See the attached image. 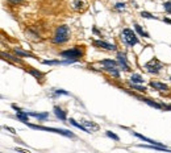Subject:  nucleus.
I'll return each instance as SVG.
<instances>
[{
  "mask_svg": "<svg viewBox=\"0 0 171 153\" xmlns=\"http://www.w3.org/2000/svg\"><path fill=\"white\" fill-rule=\"evenodd\" d=\"M130 82L132 83H143V78L141 74H137V73H134V74L130 75Z\"/></svg>",
  "mask_w": 171,
  "mask_h": 153,
  "instance_id": "nucleus-19",
  "label": "nucleus"
},
{
  "mask_svg": "<svg viewBox=\"0 0 171 153\" xmlns=\"http://www.w3.org/2000/svg\"><path fill=\"white\" fill-rule=\"evenodd\" d=\"M54 115H56V116L59 119V120H62V122H66V120H67V116H66V111H63L59 106H54Z\"/></svg>",
  "mask_w": 171,
  "mask_h": 153,
  "instance_id": "nucleus-10",
  "label": "nucleus"
},
{
  "mask_svg": "<svg viewBox=\"0 0 171 153\" xmlns=\"http://www.w3.org/2000/svg\"><path fill=\"white\" fill-rule=\"evenodd\" d=\"M163 66L164 65L159 60L153 58V60L149 61L147 64H145V69L150 73V74H158V73L163 69Z\"/></svg>",
  "mask_w": 171,
  "mask_h": 153,
  "instance_id": "nucleus-5",
  "label": "nucleus"
},
{
  "mask_svg": "<svg viewBox=\"0 0 171 153\" xmlns=\"http://www.w3.org/2000/svg\"><path fill=\"white\" fill-rule=\"evenodd\" d=\"M54 94L53 96H59V95H70L69 91H66V90H62V88H57V90H53Z\"/></svg>",
  "mask_w": 171,
  "mask_h": 153,
  "instance_id": "nucleus-25",
  "label": "nucleus"
},
{
  "mask_svg": "<svg viewBox=\"0 0 171 153\" xmlns=\"http://www.w3.org/2000/svg\"><path fill=\"white\" fill-rule=\"evenodd\" d=\"M12 108L16 111V117H17V120H20L21 123H24V124H26L29 122V115H28V112H26V111L21 110L20 107H17L16 104H12Z\"/></svg>",
  "mask_w": 171,
  "mask_h": 153,
  "instance_id": "nucleus-7",
  "label": "nucleus"
},
{
  "mask_svg": "<svg viewBox=\"0 0 171 153\" xmlns=\"http://www.w3.org/2000/svg\"><path fill=\"white\" fill-rule=\"evenodd\" d=\"M134 29H136V32L138 33V35L141 36V37H145V38H150V35H149L147 32H145L141 28V25L140 24H137V22H134Z\"/></svg>",
  "mask_w": 171,
  "mask_h": 153,
  "instance_id": "nucleus-17",
  "label": "nucleus"
},
{
  "mask_svg": "<svg viewBox=\"0 0 171 153\" xmlns=\"http://www.w3.org/2000/svg\"><path fill=\"white\" fill-rule=\"evenodd\" d=\"M84 5H86V3L83 2V0H75V2H74V9L75 11H80V9L84 8Z\"/></svg>",
  "mask_w": 171,
  "mask_h": 153,
  "instance_id": "nucleus-21",
  "label": "nucleus"
},
{
  "mask_svg": "<svg viewBox=\"0 0 171 153\" xmlns=\"http://www.w3.org/2000/svg\"><path fill=\"white\" fill-rule=\"evenodd\" d=\"M2 55H3V57H7L8 60H12L13 62H16V64H23V61H21L19 57H13V55H11V54H8V53H2Z\"/></svg>",
  "mask_w": 171,
  "mask_h": 153,
  "instance_id": "nucleus-23",
  "label": "nucleus"
},
{
  "mask_svg": "<svg viewBox=\"0 0 171 153\" xmlns=\"http://www.w3.org/2000/svg\"><path fill=\"white\" fill-rule=\"evenodd\" d=\"M13 52L17 54V55H20V57H29V58H34V60H38L34 54H32V53H29V52H25V50H23L21 48H17L16 46L15 49H13Z\"/></svg>",
  "mask_w": 171,
  "mask_h": 153,
  "instance_id": "nucleus-12",
  "label": "nucleus"
},
{
  "mask_svg": "<svg viewBox=\"0 0 171 153\" xmlns=\"http://www.w3.org/2000/svg\"><path fill=\"white\" fill-rule=\"evenodd\" d=\"M11 3H13V4H17V3H21L23 2V0H9Z\"/></svg>",
  "mask_w": 171,
  "mask_h": 153,
  "instance_id": "nucleus-29",
  "label": "nucleus"
},
{
  "mask_svg": "<svg viewBox=\"0 0 171 153\" xmlns=\"http://www.w3.org/2000/svg\"><path fill=\"white\" fill-rule=\"evenodd\" d=\"M30 74L33 75V77H36L37 79H42V77H43V74L41 71H38V70H36V69H33V67H29V70H28Z\"/></svg>",
  "mask_w": 171,
  "mask_h": 153,
  "instance_id": "nucleus-22",
  "label": "nucleus"
},
{
  "mask_svg": "<svg viewBox=\"0 0 171 153\" xmlns=\"http://www.w3.org/2000/svg\"><path fill=\"white\" fill-rule=\"evenodd\" d=\"M163 21L166 22V24H171V19H167V17H164V19H163Z\"/></svg>",
  "mask_w": 171,
  "mask_h": 153,
  "instance_id": "nucleus-30",
  "label": "nucleus"
},
{
  "mask_svg": "<svg viewBox=\"0 0 171 153\" xmlns=\"http://www.w3.org/2000/svg\"><path fill=\"white\" fill-rule=\"evenodd\" d=\"M141 102H143V103H146V104H149L150 107H153V108H157V110H162L163 108V106L162 104H158V103H155V102H153V100H150V99H147V98H138Z\"/></svg>",
  "mask_w": 171,
  "mask_h": 153,
  "instance_id": "nucleus-15",
  "label": "nucleus"
},
{
  "mask_svg": "<svg viewBox=\"0 0 171 153\" xmlns=\"http://www.w3.org/2000/svg\"><path fill=\"white\" fill-rule=\"evenodd\" d=\"M117 61H119V67L120 70L124 71H130V65L128 60H126V55L123 52H117Z\"/></svg>",
  "mask_w": 171,
  "mask_h": 153,
  "instance_id": "nucleus-6",
  "label": "nucleus"
},
{
  "mask_svg": "<svg viewBox=\"0 0 171 153\" xmlns=\"http://www.w3.org/2000/svg\"><path fill=\"white\" fill-rule=\"evenodd\" d=\"M26 126L32 129H37V131H46V132H53V133H58L62 135L65 137H70V139H75V135L69 131V129H62V128H53V127H45V126H38V124H30L26 123Z\"/></svg>",
  "mask_w": 171,
  "mask_h": 153,
  "instance_id": "nucleus-1",
  "label": "nucleus"
},
{
  "mask_svg": "<svg viewBox=\"0 0 171 153\" xmlns=\"http://www.w3.org/2000/svg\"><path fill=\"white\" fill-rule=\"evenodd\" d=\"M26 112H28L29 116L36 117L37 120H40V122H43V120H46V119H49V112H32V111H26Z\"/></svg>",
  "mask_w": 171,
  "mask_h": 153,
  "instance_id": "nucleus-9",
  "label": "nucleus"
},
{
  "mask_svg": "<svg viewBox=\"0 0 171 153\" xmlns=\"http://www.w3.org/2000/svg\"><path fill=\"white\" fill-rule=\"evenodd\" d=\"M100 65H103L104 67H119V61L103 60V61H100Z\"/></svg>",
  "mask_w": 171,
  "mask_h": 153,
  "instance_id": "nucleus-16",
  "label": "nucleus"
},
{
  "mask_svg": "<svg viewBox=\"0 0 171 153\" xmlns=\"http://www.w3.org/2000/svg\"><path fill=\"white\" fill-rule=\"evenodd\" d=\"M106 135L108 136L109 139H112V140H115V141H120V137H119V136L116 135V133H113L112 131H107V132H106Z\"/></svg>",
  "mask_w": 171,
  "mask_h": 153,
  "instance_id": "nucleus-26",
  "label": "nucleus"
},
{
  "mask_svg": "<svg viewBox=\"0 0 171 153\" xmlns=\"http://www.w3.org/2000/svg\"><path fill=\"white\" fill-rule=\"evenodd\" d=\"M61 57L62 58H66V60H74L78 62L80 58H82V55H83V50H82L80 46H74V48H71L69 50H63V52H61Z\"/></svg>",
  "mask_w": 171,
  "mask_h": 153,
  "instance_id": "nucleus-3",
  "label": "nucleus"
},
{
  "mask_svg": "<svg viewBox=\"0 0 171 153\" xmlns=\"http://www.w3.org/2000/svg\"><path fill=\"white\" fill-rule=\"evenodd\" d=\"M93 46L96 48H101V49H106V50H116V45L113 44H109L107 41H101V40H95L93 41Z\"/></svg>",
  "mask_w": 171,
  "mask_h": 153,
  "instance_id": "nucleus-8",
  "label": "nucleus"
},
{
  "mask_svg": "<svg viewBox=\"0 0 171 153\" xmlns=\"http://www.w3.org/2000/svg\"><path fill=\"white\" fill-rule=\"evenodd\" d=\"M132 135H133V136H136V137H138V139H141V140H143V141H146V143L155 144V145H162V143H159V141H155V140H153V139H149V137H146V136H143V135H141V133L132 132Z\"/></svg>",
  "mask_w": 171,
  "mask_h": 153,
  "instance_id": "nucleus-14",
  "label": "nucleus"
},
{
  "mask_svg": "<svg viewBox=\"0 0 171 153\" xmlns=\"http://www.w3.org/2000/svg\"><path fill=\"white\" fill-rule=\"evenodd\" d=\"M69 123H70V124H73V126H74L75 128H79V129H82V131H83V132H87V128H86V127H84L82 123H78V122L75 120V119L70 117V119H69ZM87 133H88V132H87Z\"/></svg>",
  "mask_w": 171,
  "mask_h": 153,
  "instance_id": "nucleus-18",
  "label": "nucleus"
},
{
  "mask_svg": "<svg viewBox=\"0 0 171 153\" xmlns=\"http://www.w3.org/2000/svg\"><path fill=\"white\" fill-rule=\"evenodd\" d=\"M163 9H164V12L171 13V2H166V3H163Z\"/></svg>",
  "mask_w": 171,
  "mask_h": 153,
  "instance_id": "nucleus-27",
  "label": "nucleus"
},
{
  "mask_svg": "<svg viewBox=\"0 0 171 153\" xmlns=\"http://www.w3.org/2000/svg\"><path fill=\"white\" fill-rule=\"evenodd\" d=\"M170 81H171V77H170Z\"/></svg>",
  "mask_w": 171,
  "mask_h": 153,
  "instance_id": "nucleus-31",
  "label": "nucleus"
},
{
  "mask_svg": "<svg viewBox=\"0 0 171 153\" xmlns=\"http://www.w3.org/2000/svg\"><path fill=\"white\" fill-rule=\"evenodd\" d=\"M126 7V4L125 3H117L115 5V9H117V11H121V9H125Z\"/></svg>",
  "mask_w": 171,
  "mask_h": 153,
  "instance_id": "nucleus-28",
  "label": "nucleus"
},
{
  "mask_svg": "<svg viewBox=\"0 0 171 153\" xmlns=\"http://www.w3.org/2000/svg\"><path fill=\"white\" fill-rule=\"evenodd\" d=\"M82 124L87 128V132L88 133H91V132H95V131H97L99 129V126L97 124H95L93 122H88V120H83L82 122Z\"/></svg>",
  "mask_w": 171,
  "mask_h": 153,
  "instance_id": "nucleus-11",
  "label": "nucleus"
},
{
  "mask_svg": "<svg viewBox=\"0 0 171 153\" xmlns=\"http://www.w3.org/2000/svg\"><path fill=\"white\" fill-rule=\"evenodd\" d=\"M141 17H143V19H150V20H158L157 16L151 15L150 12H146V11H142V12H141Z\"/></svg>",
  "mask_w": 171,
  "mask_h": 153,
  "instance_id": "nucleus-24",
  "label": "nucleus"
},
{
  "mask_svg": "<svg viewBox=\"0 0 171 153\" xmlns=\"http://www.w3.org/2000/svg\"><path fill=\"white\" fill-rule=\"evenodd\" d=\"M70 38V28L67 25H61L57 28L56 35L52 38V42L59 45V44H65L66 41H69Z\"/></svg>",
  "mask_w": 171,
  "mask_h": 153,
  "instance_id": "nucleus-2",
  "label": "nucleus"
},
{
  "mask_svg": "<svg viewBox=\"0 0 171 153\" xmlns=\"http://www.w3.org/2000/svg\"><path fill=\"white\" fill-rule=\"evenodd\" d=\"M130 87L137 90V91H140V93H146V87L145 86H141V83H132L130 82Z\"/></svg>",
  "mask_w": 171,
  "mask_h": 153,
  "instance_id": "nucleus-20",
  "label": "nucleus"
},
{
  "mask_svg": "<svg viewBox=\"0 0 171 153\" xmlns=\"http://www.w3.org/2000/svg\"><path fill=\"white\" fill-rule=\"evenodd\" d=\"M123 40L124 42L128 45V46H134V45H137L140 41H138V37H137L136 33L129 29V28H125V29H123Z\"/></svg>",
  "mask_w": 171,
  "mask_h": 153,
  "instance_id": "nucleus-4",
  "label": "nucleus"
},
{
  "mask_svg": "<svg viewBox=\"0 0 171 153\" xmlns=\"http://www.w3.org/2000/svg\"><path fill=\"white\" fill-rule=\"evenodd\" d=\"M150 86H151L153 88L158 90V91H167V90H169L167 84L161 83V82H157V81H151V82H150Z\"/></svg>",
  "mask_w": 171,
  "mask_h": 153,
  "instance_id": "nucleus-13",
  "label": "nucleus"
}]
</instances>
